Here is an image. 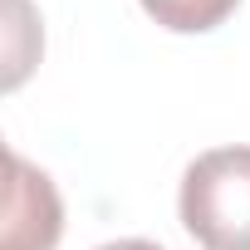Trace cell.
Returning a JSON list of instances; mask_svg holds the SVG:
<instances>
[{
  "mask_svg": "<svg viewBox=\"0 0 250 250\" xmlns=\"http://www.w3.org/2000/svg\"><path fill=\"white\" fill-rule=\"evenodd\" d=\"M177 216L201 250H250V143L191 157Z\"/></svg>",
  "mask_w": 250,
  "mask_h": 250,
  "instance_id": "1",
  "label": "cell"
},
{
  "mask_svg": "<svg viewBox=\"0 0 250 250\" xmlns=\"http://www.w3.org/2000/svg\"><path fill=\"white\" fill-rule=\"evenodd\" d=\"M64 235V201L49 172L30 167L15 147L5 152V235L0 250H54Z\"/></svg>",
  "mask_w": 250,
  "mask_h": 250,
  "instance_id": "2",
  "label": "cell"
},
{
  "mask_svg": "<svg viewBox=\"0 0 250 250\" xmlns=\"http://www.w3.org/2000/svg\"><path fill=\"white\" fill-rule=\"evenodd\" d=\"M138 5L172 35H206L235 15L240 0H138Z\"/></svg>",
  "mask_w": 250,
  "mask_h": 250,
  "instance_id": "3",
  "label": "cell"
},
{
  "mask_svg": "<svg viewBox=\"0 0 250 250\" xmlns=\"http://www.w3.org/2000/svg\"><path fill=\"white\" fill-rule=\"evenodd\" d=\"M98 250H162L157 240H143V235H123V240H108V245H98Z\"/></svg>",
  "mask_w": 250,
  "mask_h": 250,
  "instance_id": "4",
  "label": "cell"
}]
</instances>
